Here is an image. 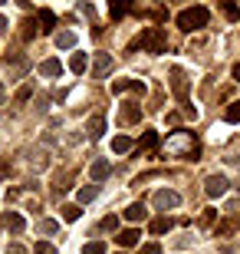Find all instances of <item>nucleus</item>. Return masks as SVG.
<instances>
[{"label":"nucleus","mask_w":240,"mask_h":254,"mask_svg":"<svg viewBox=\"0 0 240 254\" xmlns=\"http://www.w3.org/2000/svg\"><path fill=\"white\" fill-rule=\"evenodd\" d=\"M135 47L148 50V53H165L168 50V33L161 27H148V30H142V37L135 40Z\"/></svg>","instance_id":"obj_1"},{"label":"nucleus","mask_w":240,"mask_h":254,"mask_svg":"<svg viewBox=\"0 0 240 254\" xmlns=\"http://www.w3.org/2000/svg\"><path fill=\"white\" fill-rule=\"evenodd\" d=\"M165 152L168 155H194V152H197V142H194L191 132H175V135L165 142Z\"/></svg>","instance_id":"obj_2"},{"label":"nucleus","mask_w":240,"mask_h":254,"mask_svg":"<svg viewBox=\"0 0 240 254\" xmlns=\"http://www.w3.org/2000/svg\"><path fill=\"white\" fill-rule=\"evenodd\" d=\"M207 23V10L204 7H188L178 13V27L185 30V33H194V30H201Z\"/></svg>","instance_id":"obj_3"},{"label":"nucleus","mask_w":240,"mask_h":254,"mask_svg":"<svg viewBox=\"0 0 240 254\" xmlns=\"http://www.w3.org/2000/svg\"><path fill=\"white\" fill-rule=\"evenodd\" d=\"M151 201H155L158 211H171V208L181 205V195H178V191H171V189H161V191H155V198H151Z\"/></svg>","instance_id":"obj_4"},{"label":"nucleus","mask_w":240,"mask_h":254,"mask_svg":"<svg viewBox=\"0 0 240 254\" xmlns=\"http://www.w3.org/2000/svg\"><path fill=\"white\" fill-rule=\"evenodd\" d=\"M171 89H175V96L188 106V76H185V69H181V66H175V69H171Z\"/></svg>","instance_id":"obj_5"},{"label":"nucleus","mask_w":240,"mask_h":254,"mask_svg":"<svg viewBox=\"0 0 240 254\" xmlns=\"http://www.w3.org/2000/svg\"><path fill=\"white\" fill-rule=\"evenodd\" d=\"M112 93H145V83L142 79H132V76H122V79H115L112 83Z\"/></svg>","instance_id":"obj_6"},{"label":"nucleus","mask_w":240,"mask_h":254,"mask_svg":"<svg viewBox=\"0 0 240 254\" xmlns=\"http://www.w3.org/2000/svg\"><path fill=\"white\" fill-rule=\"evenodd\" d=\"M204 191H207V198H221L224 191H227V179H224V175H207Z\"/></svg>","instance_id":"obj_7"},{"label":"nucleus","mask_w":240,"mask_h":254,"mask_svg":"<svg viewBox=\"0 0 240 254\" xmlns=\"http://www.w3.org/2000/svg\"><path fill=\"white\" fill-rule=\"evenodd\" d=\"M142 119V106L139 103H122V113H119V123L122 126H132Z\"/></svg>","instance_id":"obj_8"},{"label":"nucleus","mask_w":240,"mask_h":254,"mask_svg":"<svg viewBox=\"0 0 240 254\" xmlns=\"http://www.w3.org/2000/svg\"><path fill=\"white\" fill-rule=\"evenodd\" d=\"M109 69H112V57L109 53H99V57H96V66H93V76L96 79H105Z\"/></svg>","instance_id":"obj_9"},{"label":"nucleus","mask_w":240,"mask_h":254,"mask_svg":"<svg viewBox=\"0 0 240 254\" xmlns=\"http://www.w3.org/2000/svg\"><path fill=\"white\" fill-rule=\"evenodd\" d=\"M89 175H93V182L109 179V175H112V165L105 159H99V162H93V165H89Z\"/></svg>","instance_id":"obj_10"},{"label":"nucleus","mask_w":240,"mask_h":254,"mask_svg":"<svg viewBox=\"0 0 240 254\" xmlns=\"http://www.w3.org/2000/svg\"><path fill=\"white\" fill-rule=\"evenodd\" d=\"M139 228H125V231H119V238H115V241H119V248H132V245H139Z\"/></svg>","instance_id":"obj_11"},{"label":"nucleus","mask_w":240,"mask_h":254,"mask_svg":"<svg viewBox=\"0 0 240 254\" xmlns=\"http://www.w3.org/2000/svg\"><path fill=\"white\" fill-rule=\"evenodd\" d=\"M59 73H63V63H59V60H43V63H40V76L53 79V76H59Z\"/></svg>","instance_id":"obj_12"},{"label":"nucleus","mask_w":240,"mask_h":254,"mask_svg":"<svg viewBox=\"0 0 240 254\" xmlns=\"http://www.w3.org/2000/svg\"><path fill=\"white\" fill-rule=\"evenodd\" d=\"M3 225H7V231L20 235V231H23V218H20V211H7V215H3Z\"/></svg>","instance_id":"obj_13"},{"label":"nucleus","mask_w":240,"mask_h":254,"mask_svg":"<svg viewBox=\"0 0 240 254\" xmlns=\"http://www.w3.org/2000/svg\"><path fill=\"white\" fill-rule=\"evenodd\" d=\"M56 47H59V50H73L76 47V33H69V30L56 33Z\"/></svg>","instance_id":"obj_14"},{"label":"nucleus","mask_w":240,"mask_h":254,"mask_svg":"<svg viewBox=\"0 0 240 254\" xmlns=\"http://www.w3.org/2000/svg\"><path fill=\"white\" fill-rule=\"evenodd\" d=\"M69 69H73L76 76H83L86 73V53H73V57H69Z\"/></svg>","instance_id":"obj_15"},{"label":"nucleus","mask_w":240,"mask_h":254,"mask_svg":"<svg viewBox=\"0 0 240 254\" xmlns=\"http://www.w3.org/2000/svg\"><path fill=\"white\" fill-rule=\"evenodd\" d=\"M129 149H132V139H125V135H115V139H112V152H115V155H125Z\"/></svg>","instance_id":"obj_16"},{"label":"nucleus","mask_w":240,"mask_h":254,"mask_svg":"<svg viewBox=\"0 0 240 254\" xmlns=\"http://www.w3.org/2000/svg\"><path fill=\"white\" fill-rule=\"evenodd\" d=\"M125 218H129V221H142V218H145V205H142V201L129 205L125 208Z\"/></svg>","instance_id":"obj_17"},{"label":"nucleus","mask_w":240,"mask_h":254,"mask_svg":"<svg viewBox=\"0 0 240 254\" xmlns=\"http://www.w3.org/2000/svg\"><path fill=\"white\" fill-rule=\"evenodd\" d=\"M105 132V116H93L89 119V135H102Z\"/></svg>","instance_id":"obj_18"},{"label":"nucleus","mask_w":240,"mask_h":254,"mask_svg":"<svg viewBox=\"0 0 240 254\" xmlns=\"http://www.w3.org/2000/svg\"><path fill=\"white\" fill-rule=\"evenodd\" d=\"M83 254H105V241H86Z\"/></svg>","instance_id":"obj_19"},{"label":"nucleus","mask_w":240,"mask_h":254,"mask_svg":"<svg viewBox=\"0 0 240 254\" xmlns=\"http://www.w3.org/2000/svg\"><path fill=\"white\" fill-rule=\"evenodd\" d=\"M79 215H83V208H79V205H66L63 208V221H79Z\"/></svg>","instance_id":"obj_20"},{"label":"nucleus","mask_w":240,"mask_h":254,"mask_svg":"<svg viewBox=\"0 0 240 254\" xmlns=\"http://www.w3.org/2000/svg\"><path fill=\"white\" fill-rule=\"evenodd\" d=\"M224 119H227V123H240V99H237V103H231V106H227V113H224Z\"/></svg>","instance_id":"obj_21"},{"label":"nucleus","mask_w":240,"mask_h":254,"mask_svg":"<svg viewBox=\"0 0 240 254\" xmlns=\"http://www.w3.org/2000/svg\"><path fill=\"white\" fill-rule=\"evenodd\" d=\"M168 228H171V221H168V218H155V221H151V235H165Z\"/></svg>","instance_id":"obj_22"},{"label":"nucleus","mask_w":240,"mask_h":254,"mask_svg":"<svg viewBox=\"0 0 240 254\" xmlns=\"http://www.w3.org/2000/svg\"><path fill=\"white\" fill-rule=\"evenodd\" d=\"M37 20L43 23V30H53V13L49 10H37Z\"/></svg>","instance_id":"obj_23"},{"label":"nucleus","mask_w":240,"mask_h":254,"mask_svg":"<svg viewBox=\"0 0 240 254\" xmlns=\"http://www.w3.org/2000/svg\"><path fill=\"white\" fill-rule=\"evenodd\" d=\"M37 231H40V235H56V231H59V225H56V221H40Z\"/></svg>","instance_id":"obj_24"},{"label":"nucleus","mask_w":240,"mask_h":254,"mask_svg":"<svg viewBox=\"0 0 240 254\" xmlns=\"http://www.w3.org/2000/svg\"><path fill=\"white\" fill-rule=\"evenodd\" d=\"M96 195H99V189H96V185H89V189L79 191V201H83V205H86V201H96Z\"/></svg>","instance_id":"obj_25"},{"label":"nucleus","mask_w":240,"mask_h":254,"mask_svg":"<svg viewBox=\"0 0 240 254\" xmlns=\"http://www.w3.org/2000/svg\"><path fill=\"white\" fill-rule=\"evenodd\" d=\"M33 254H56V248H53V245H47V241H40V245L33 248Z\"/></svg>","instance_id":"obj_26"},{"label":"nucleus","mask_w":240,"mask_h":254,"mask_svg":"<svg viewBox=\"0 0 240 254\" xmlns=\"http://www.w3.org/2000/svg\"><path fill=\"white\" fill-rule=\"evenodd\" d=\"M224 13H227V20H237L240 17V10L234 7V3H224Z\"/></svg>","instance_id":"obj_27"},{"label":"nucleus","mask_w":240,"mask_h":254,"mask_svg":"<svg viewBox=\"0 0 240 254\" xmlns=\"http://www.w3.org/2000/svg\"><path fill=\"white\" fill-rule=\"evenodd\" d=\"M155 142H158V135H155V132H145V139H142V145H145V149H151Z\"/></svg>","instance_id":"obj_28"},{"label":"nucleus","mask_w":240,"mask_h":254,"mask_svg":"<svg viewBox=\"0 0 240 254\" xmlns=\"http://www.w3.org/2000/svg\"><path fill=\"white\" fill-rule=\"evenodd\" d=\"M191 241H194L191 235H181V238H178V241H175V248H191Z\"/></svg>","instance_id":"obj_29"},{"label":"nucleus","mask_w":240,"mask_h":254,"mask_svg":"<svg viewBox=\"0 0 240 254\" xmlns=\"http://www.w3.org/2000/svg\"><path fill=\"white\" fill-rule=\"evenodd\" d=\"M158 251H161V248H158V245H155V241H148V245H145V248H142V254H158Z\"/></svg>","instance_id":"obj_30"},{"label":"nucleus","mask_w":240,"mask_h":254,"mask_svg":"<svg viewBox=\"0 0 240 254\" xmlns=\"http://www.w3.org/2000/svg\"><path fill=\"white\" fill-rule=\"evenodd\" d=\"M109 13H112V17H122V13H125V7H122V3H112Z\"/></svg>","instance_id":"obj_31"},{"label":"nucleus","mask_w":240,"mask_h":254,"mask_svg":"<svg viewBox=\"0 0 240 254\" xmlns=\"http://www.w3.org/2000/svg\"><path fill=\"white\" fill-rule=\"evenodd\" d=\"M17 99H20V103H27V99H30V86H23V89H20Z\"/></svg>","instance_id":"obj_32"},{"label":"nucleus","mask_w":240,"mask_h":254,"mask_svg":"<svg viewBox=\"0 0 240 254\" xmlns=\"http://www.w3.org/2000/svg\"><path fill=\"white\" fill-rule=\"evenodd\" d=\"M7 254H27V251H23L20 245H7Z\"/></svg>","instance_id":"obj_33"},{"label":"nucleus","mask_w":240,"mask_h":254,"mask_svg":"<svg viewBox=\"0 0 240 254\" xmlns=\"http://www.w3.org/2000/svg\"><path fill=\"white\" fill-rule=\"evenodd\" d=\"M234 83H240V63L234 66Z\"/></svg>","instance_id":"obj_34"},{"label":"nucleus","mask_w":240,"mask_h":254,"mask_svg":"<svg viewBox=\"0 0 240 254\" xmlns=\"http://www.w3.org/2000/svg\"><path fill=\"white\" fill-rule=\"evenodd\" d=\"M3 96H7V89H3V83H0V103H3Z\"/></svg>","instance_id":"obj_35"},{"label":"nucleus","mask_w":240,"mask_h":254,"mask_svg":"<svg viewBox=\"0 0 240 254\" xmlns=\"http://www.w3.org/2000/svg\"><path fill=\"white\" fill-rule=\"evenodd\" d=\"M0 30H7V17H0Z\"/></svg>","instance_id":"obj_36"}]
</instances>
